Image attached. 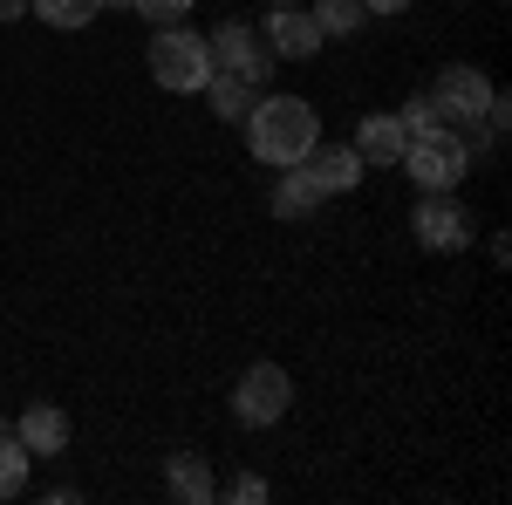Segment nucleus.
Instances as JSON below:
<instances>
[{"mask_svg":"<svg viewBox=\"0 0 512 505\" xmlns=\"http://www.w3.org/2000/svg\"><path fill=\"white\" fill-rule=\"evenodd\" d=\"M144 21H158V28H171V21H185L192 14V0H130Z\"/></svg>","mask_w":512,"mask_h":505,"instance_id":"19","label":"nucleus"},{"mask_svg":"<svg viewBox=\"0 0 512 505\" xmlns=\"http://www.w3.org/2000/svg\"><path fill=\"white\" fill-rule=\"evenodd\" d=\"M403 123H396V110H369V117L355 123V157H362V171H390L396 157H403Z\"/></svg>","mask_w":512,"mask_h":505,"instance_id":"9","label":"nucleus"},{"mask_svg":"<svg viewBox=\"0 0 512 505\" xmlns=\"http://www.w3.org/2000/svg\"><path fill=\"white\" fill-rule=\"evenodd\" d=\"M35 14L48 21V28H62V35H76V28H89V21L103 14V0H35Z\"/></svg>","mask_w":512,"mask_h":505,"instance_id":"17","label":"nucleus"},{"mask_svg":"<svg viewBox=\"0 0 512 505\" xmlns=\"http://www.w3.org/2000/svg\"><path fill=\"white\" fill-rule=\"evenodd\" d=\"M287 403H294V383H287V369H280V362H253V369L233 383V417L246 430L280 424V417H287Z\"/></svg>","mask_w":512,"mask_h":505,"instance_id":"6","label":"nucleus"},{"mask_svg":"<svg viewBox=\"0 0 512 505\" xmlns=\"http://www.w3.org/2000/svg\"><path fill=\"white\" fill-rule=\"evenodd\" d=\"M267 205H274V219H315V212L328 205V198H321V185L308 178V171H301V164H287Z\"/></svg>","mask_w":512,"mask_h":505,"instance_id":"12","label":"nucleus"},{"mask_svg":"<svg viewBox=\"0 0 512 505\" xmlns=\"http://www.w3.org/2000/svg\"><path fill=\"white\" fill-rule=\"evenodd\" d=\"M396 164L410 171V185H424V192H451V185H465V171H472V137H465V130L410 137Z\"/></svg>","mask_w":512,"mask_h":505,"instance_id":"3","label":"nucleus"},{"mask_svg":"<svg viewBox=\"0 0 512 505\" xmlns=\"http://www.w3.org/2000/svg\"><path fill=\"white\" fill-rule=\"evenodd\" d=\"M14 437H21L35 458H62L69 437H76V424H69V410H55V403H28L21 424H14Z\"/></svg>","mask_w":512,"mask_h":505,"instance_id":"11","label":"nucleus"},{"mask_svg":"<svg viewBox=\"0 0 512 505\" xmlns=\"http://www.w3.org/2000/svg\"><path fill=\"white\" fill-rule=\"evenodd\" d=\"M226 499H239V505H260V499H267V478H260V471H246V478H233V485H226Z\"/></svg>","mask_w":512,"mask_h":505,"instance_id":"20","label":"nucleus"},{"mask_svg":"<svg viewBox=\"0 0 512 505\" xmlns=\"http://www.w3.org/2000/svg\"><path fill=\"white\" fill-rule=\"evenodd\" d=\"M28 14V0H0V21H21Z\"/></svg>","mask_w":512,"mask_h":505,"instance_id":"22","label":"nucleus"},{"mask_svg":"<svg viewBox=\"0 0 512 505\" xmlns=\"http://www.w3.org/2000/svg\"><path fill=\"white\" fill-rule=\"evenodd\" d=\"M28 465H35V451H28L14 430H0V505L28 492Z\"/></svg>","mask_w":512,"mask_h":505,"instance_id":"14","label":"nucleus"},{"mask_svg":"<svg viewBox=\"0 0 512 505\" xmlns=\"http://www.w3.org/2000/svg\"><path fill=\"white\" fill-rule=\"evenodd\" d=\"M267 7H294V0H267Z\"/></svg>","mask_w":512,"mask_h":505,"instance_id":"24","label":"nucleus"},{"mask_svg":"<svg viewBox=\"0 0 512 505\" xmlns=\"http://www.w3.org/2000/svg\"><path fill=\"white\" fill-rule=\"evenodd\" d=\"M362 21H369V7H362V0H315V28H321V41L355 35Z\"/></svg>","mask_w":512,"mask_h":505,"instance_id":"16","label":"nucleus"},{"mask_svg":"<svg viewBox=\"0 0 512 505\" xmlns=\"http://www.w3.org/2000/svg\"><path fill=\"white\" fill-rule=\"evenodd\" d=\"M239 130H246V151L260 164L287 171V164H301L321 144V110L308 96H253V110L239 117Z\"/></svg>","mask_w":512,"mask_h":505,"instance_id":"1","label":"nucleus"},{"mask_svg":"<svg viewBox=\"0 0 512 505\" xmlns=\"http://www.w3.org/2000/svg\"><path fill=\"white\" fill-rule=\"evenodd\" d=\"M205 96H212V110H219L226 123H239L246 110H253V96H260V89H253V82H239V76H219V69H212Z\"/></svg>","mask_w":512,"mask_h":505,"instance_id":"15","label":"nucleus"},{"mask_svg":"<svg viewBox=\"0 0 512 505\" xmlns=\"http://www.w3.org/2000/svg\"><path fill=\"white\" fill-rule=\"evenodd\" d=\"M362 7H369V14H403L410 0H362Z\"/></svg>","mask_w":512,"mask_h":505,"instance_id":"21","label":"nucleus"},{"mask_svg":"<svg viewBox=\"0 0 512 505\" xmlns=\"http://www.w3.org/2000/svg\"><path fill=\"white\" fill-rule=\"evenodd\" d=\"M492 76L485 69H472V62H451V69H437V82H431V103L444 110V123L451 130H478L485 123V110H492Z\"/></svg>","mask_w":512,"mask_h":505,"instance_id":"5","label":"nucleus"},{"mask_svg":"<svg viewBox=\"0 0 512 505\" xmlns=\"http://www.w3.org/2000/svg\"><path fill=\"white\" fill-rule=\"evenodd\" d=\"M205 48H212V69L219 76H239V82H253V89L274 76V48H267V35L253 21H219L205 35Z\"/></svg>","mask_w":512,"mask_h":505,"instance_id":"4","label":"nucleus"},{"mask_svg":"<svg viewBox=\"0 0 512 505\" xmlns=\"http://www.w3.org/2000/svg\"><path fill=\"white\" fill-rule=\"evenodd\" d=\"M260 35L274 48V62H315L321 55V28H315V14H301V7H274L260 21Z\"/></svg>","mask_w":512,"mask_h":505,"instance_id":"8","label":"nucleus"},{"mask_svg":"<svg viewBox=\"0 0 512 505\" xmlns=\"http://www.w3.org/2000/svg\"><path fill=\"white\" fill-rule=\"evenodd\" d=\"M301 171L321 185V198H342L362 185V157H355V144H315V151L301 157Z\"/></svg>","mask_w":512,"mask_h":505,"instance_id":"10","label":"nucleus"},{"mask_svg":"<svg viewBox=\"0 0 512 505\" xmlns=\"http://www.w3.org/2000/svg\"><path fill=\"white\" fill-rule=\"evenodd\" d=\"M410 233H417L424 253H465V246H472V212L451 192H424L410 205Z\"/></svg>","mask_w":512,"mask_h":505,"instance_id":"7","label":"nucleus"},{"mask_svg":"<svg viewBox=\"0 0 512 505\" xmlns=\"http://www.w3.org/2000/svg\"><path fill=\"white\" fill-rule=\"evenodd\" d=\"M164 485H171V499L178 505H205L219 485H212V465L192 458V451H178V458H164Z\"/></svg>","mask_w":512,"mask_h":505,"instance_id":"13","label":"nucleus"},{"mask_svg":"<svg viewBox=\"0 0 512 505\" xmlns=\"http://www.w3.org/2000/svg\"><path fill=\"white\" fill-rule=\"evenodd\" d=\"M396 123H403V137H431V130H451V123H444V110L431 103V89H424V96H410V103L396 110Z\"/></svg>","mask_w":512,"mask_h":505,"instance_id":"18","label":"nucleus"},{"mask_svg":"<svg viewBox=\"0 0 512 505\" xmlns=\"http://www.w3.org/2000/svg\"><path fill=\"white\" fill-rule=\"evenodd\" d=\"M151 76H158V89H171V96H198L205 82H212V48H205V35L198 28H158L151 35Z\"/></svg>","mask_w":512,"mask_h":505,"instance_id":"2","label":"nucleus"},{"mask_svg":"<svg viewBox=\"0 0 512 505\" xmlns=\"http://www.w3.org/2000/svg\"><path fill=\"white\" fill-rule=\"evenodd\" d=\"M103 7H130V0H103Z\"/></svg>","mask_w":512,"mask_h":505,"instance_id":"23","label":"nucleus"}]
</instances>
